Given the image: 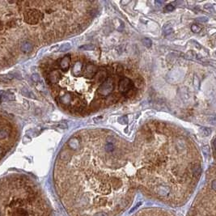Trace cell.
<instances>
[{"instance_id":"6da1fadb","label":"cell","mask_w":216,"mask_h":216,"mask_svg":"<svg viewBox=\"0 0 216 216\" xmlns=\"http://www.w3.org/2000/svg\"><path fill=\"white\" fill-rule=\"evenodd\" d=\"M44 15L37 9H29L24 13V21L29 24H36L42 20Z\"/></svg>"},{"instance_id":"7a4b0ae2","label":"cell","mask_w":216,"mask_h":216,"mask_svg":"<svg viewBox=\"0 0 216 216\" xmlns=\"http://www.w3.org/2000/svg\"><path fill=\"white\" fill-rule=\"evenodd\" d=\"M114 90V81L112 78H108L105 82L102 83L98 88V93L101 96H108L111 95Z\"/></svg>"},{"instance_id":"3957f363","label":"cell","mask_w":216,"mask_h":216,"mask_svg":"<svg viewBox=\"0 0 216 216\" xmlns=\"http://www.w3.org/2000/svg\"><path fill=\"white\" fill-rule=\"evenodd\" d=\"M76 96L73 95V93L69 92H59L58 94V100L59 103L66 107H71L72 101L74 100Z\"/></svg>"},{"instance_id":"277c9868","label":"cell","mask_w":216,"mask_h":216,"mask_svg":"<svg viewBox=\"0 0 216 216\" xmlns=\"http://www.w3.org/2000/svg\"><path fill=\"white\" fill-rule=\"evenodd\" d=\"M134 88V83L129 78H121L119 81V91L125 94L130 90Z\"/></svg>"},{"instance_id":"5b68a950","label":"cell","mask_w":216,"mask_h":216,"mask_svg":"<svg viewBox=\"0 0 216 216\" xmlns=\"http://www.w3.org/2000/svg\"><path fill=\"white\" fill-rule=\"evenodd\" d=\"M99 67L95 64H88L86 65V66L84 67V70H83V74H84V76L88 79H92L94 78L96 75V73L98 72Z\"/></svg>"},{"instance_id":"8992f818","label":"cell","mask_w":216,"mask_h":216,"mask_svg":"<svg viewBox=\"0 0 216 216\" xmlns=\"http://www.w3.org/2000/svg\"><path fill=\"white\" fill-rule=\"evenodd\" d=\"M108 79V72L105 68H99L98 72L94 77V82L96 84H101Z\"/></svg>"},{"instance_id":"52a82bcc","label":"cell","mask_w":216,"mask_h":216,"mask_svg":"<svg viewBox=\"0 0 216 216\" xmlns=\"http://www.w3.org/2000/svg\"><path fill=\"white\" fill-rule=\"evenodd\" d=\"M48 78V81L50 84H56L58 82L59 79H61V74L57 70H53L49 72V75L47 76Z\"/></svg>"},{"instance_id":"ba28073f","label":"cell","mask_w":216,"mask_h":216,"mask_svg":"<svg viewBox=\"0 0 216 216\" xmlns=\"http://www.w3.org/2000/svg\"><path fill=\"white\" fill-rule=\"evenodd\" d=\"M67 145L70 149L74 150V151H77L79 150L80 147H81V143H80V138L78 137H72L67 142Z\"/></svg>"},{"instance_id":"9c48e42d","label":"cell","mask_w":216,"mask_h":216,"mask_svg":"<svg viewBox=\"0 0 216 216\" xmlns=\"http://www.w3.org/2000/svg\"><path fill=\"white\" fill-rule=\"evenodd\" d=\"M59 66L60 68L62 69L63 71H67L70 68V66H71V56L66 55L62 58L60 62H59Z\"/></svg>"},{"instance_id":"30bf717a","label":"cell","mask_w":216,"mask_h":216,"mask_svg":"<svg viewBox=\"0 0 216 216\" xmlns=\"http://www.w3.org/2000/svg\"><path fill=\"white\" fill-rule=\"evenodd\" d=\"M83 64L81 61H76L75 64L73 66V75L76 77H79L81 76L83 72Z\"/></svg>"},{"instance_id":"8fae6325","label":"cell","mask_w":216,"mask_h":216,"mask_svg":"<svg viewBox=\"0 0 216 216\" xmlns=\"http://www.w3.org/2000/svg\"><path fill=\"white\" fill-rule=\"evenodd\" d=\"M116 146V141L113 137H108L106 139V145H105V151L110 153L114 151Z\"/></svg>"},{"instance_id":"7c38bea8","label":"cell","mask_w":216,"mask_h":216,"mask_svg":"<svg viewBox=\"0 0 216 216\" xmlns=\"http://www.w3.org/2000/svg\"><path fill=\"white\" fill-rule=\"evenodd\" d=\"M20 49L22 52L25 53H29L33 51V43L30 41H24L20 46Z\"/></svg>"},{"instance_id":"4fadbf2b","label":"cell","mask_w":216,"mask_h":216,"mask_svg":"<svg viewBox=\"0 0 216 216\" xmlns=\"http://www.w3.org/2000/svg\"><path fill=\"white\" fill-rule=\"evenodd\" d=\"M11 129L7 125H0V139H4L11 134Z\"/></svg>"},{"instance_id":"5bb4252c","label":"cell","mask_w":216,"mask_h":216,"mask_svg":"<svg viewBox=\"0 0 216 216\" xmlns=\"http://www.w3.org/2000/svg\"><path fill=\"white\" fill-rule=\"evenodd\" d=\"M16 99V96L13 92H3L2 96H1V102L4 101H14Z\"/></svg>"},{"instance_id":"9a60e30c","label":"cell","mask_w":216,"mask_h":216,"mask_svg":"<svg viewBox=\"0 0 216 216\" xmlns=\"http://www.w3.org/2000/svg\"><path fill=\"white\" fill-rule=\"evenodd\" d=\"M59 158L62 162H66V163H68L69 161L71 160V155L69 152L67 150H62L60 154H59Z\"/></svg>"},{"instance_id":"2e32d148","label":"cell","mask_w":216,"mask_h":216,"mask_svg":"<svg viewBox=\"0 0 216 216\" xmlns=\"http://www.w3.org/2000/svg\"><path fill=\"white\" fill-rule=\"evenodd\" d=\"M118 101H119V96L118 95H109L107 96V98L105 99V104L108 105H114L116 103H118Z\"/></svg>"},{"instance_id":"e0dca14e","label":"cell","mask_w":216,"mask_h":216,"mask_svg":"<svg viewBox=\"0 0 216 216\" xmlns=\"http://www.w3.org/2000/svg\"><path fill=\"white\" fill-rule=\"evenodd\" d=\"M112 68H113V71L117 75H121L124 72V68L121 64L119 63H115L113 65H112Z\"/></svg>"},{"instance_id":"ac0fdd59","label":"cell","mask_w":216,"mask_h":216,"mask_svg":"<svg viewBox=\"0 0 216 216\" xmlns=\"http://www.w3.org/2000/svg\"><path fill=\"white\" fill-rule=\"evenodd\" d=\"M176 146H177V148L179 151H184L187 147L186 143L181 138H177V141H176Z\"/></svg>"},{"instance_id":"d6986e66","label":"cell","mask_w":216,"mask_h":216,"mask_svg":"<svg viewBox=\"0 0 216 216\" xmlns=\"http://www.w3.org/2000/svg\"><path fill=\"white\" fill-rule=\"evenodd\" d=\"M187 57L190 59H194V60H197V61H201L202 59V56L199 55L197 53L194 52L193 50H190L187 53Z\"/></svg>"},{"instance_id":"ffe728a7","label":"cell","mask_w":216,"mask_h":216,"mask_svg":"<svg viewBox=\"0 0 216 216\" xmlns=\"http://www.w3.org/2000/svg\"><path fill=\"white\" fill-rule=\"evenodd\" d=\"M21 94H22L24 96H25V97H29V98H33V99L36 98V96H35V95L33 94V92H31V91H29V90L28 88H22V90H21Z\"/></svg>"},{"instance_id":"44dd1931","label":"cell","mask_w":216,"mask_h":216,"mask_svg":"<svg viewBox=\"0 0 216 216\" xmlns=\"http://www.w3.org/2000/svg\"><path fill=\"white\" fill-rule=\"evenodd\" d=\"M14 78V75H1L0 76V83H7Z\"/></svg>"},{"instance_id":"7402d4cb","label":"cell","mask_w":216,"mask_h":216,"mask_svg":"<svg viewBox=\"0 0 216 216\" xmlns=\"http://www.w3.org/2000/svg\"><path fill=\"white\" fill-rule=\"evenodd\" d=\"M173 32V27L170 24L165 25L164 27V29H163V33H164V35H165V36H167L168 34H171Z\"/></svg>"},{"instance_id":"603a6c76","label":"cell","mask_w":216,"mask_h":216,"mask_svg":"<svg viewBox=\"0 0 216 216\" xmlns=\"http://www.w3.org/2000/svg\"><path fill=\"white\" fill-rule=\"evenodd\" d=\"M71 45L70 43H65V44H63V45L60 47L59 50H60L61 52H66V51H68L69 49H71Z\"/></svg>"},{"instance_id":"cb8c5ba5","label":"cell","mask_w":216,"mask_h":216,"mask_svg":"<svg viewBox=\"0 0 216 216\" xmlns=\"http://www.w3.org/2000/svg\"><path fill=\"white\" fill-rule=\"evenodd\" d=\"M142 43H143V45L144 46H146L147 48H150V47H151V46H152L151 41L150 39H148V38H144V39H143Z\"/></svg>"},{"instance_id":"d4e9b609","label":"cell","mask_w":216,"mask_h":216,"mask_svg":"<svg viewBox=\"0 0 216 216\" xmlns=\"http://www.w3.org/2000/svg\"><path fill=\"white\" fill-rule=\"evenodd\" d=\"M94 48H95V46L93 45L89 44V45H84V46L79 47V49H81V50H93Z\"/></svg>"},{"instance_id":"484cf974","label":"cell","mask_w":216,"mask_h":216,"mask_svg":"<svg viewBox=\"0 0 216 216\" xmlns=\"http://www.w3.org/2000/svg\"><path fill=\"white\" fill-rule=\"evenodd\" d=\"M136 93H137V91H136V89H131L130 90L129 92H127L125 94H124L125 96H127V97H130V98H132V97H134V96L136 95Z\"/></svg>"},{"instance_id":"4316f807","label":"cell","mask_w":216,"mask_h":216,"mask_svg":"<svg viewBox=\"0 0 216 216\" xmlns=\"http://www.w3.org/2000/svg\"><path fill=\"white\" fill-rule=\"evenodd\" d=\"M191 30H192V32H193V33H199L200 31L202 30V27L199 26L198 24H193V25L191 26Z\"/></svg>"},{"instance_id":"83f0119b","label":"cell","mask_w":216,"mask_h":216,"mask_svg":"<svg viewBox=\"0 0 216 216\" xmlns=\"http://www.w3.org/2000/svg\"><path fill=\"white\" fill-rule=\"evenodd\" d=\"M118 121L121 125H125V124H127L128 121V118L126 116H122V117H120V118L118 119Z\"/></svg>"},{"instance_id":"f1b7e54d","label":"cell","mask_w":216,"mask_h":216,"mask_svg":"<svg viewBox=\"0 0 216 216\" xmlns=\"http://www.w3.org/2000/svg\"><path fill=\"white\" fill-rule=\"evenodd\" d=\"M157 124L158 123H155V122H149L147 125V127L149 130H155L157 129Z\"/></svg>"},{"instance_id":"f546056e","label":"cell","mask_w":216,"mask_h":216,"mask_svg":"<svg viewBox=\"0 0 216 216\" xmlns=\"http://www.w3.org/2000/svg\"><path fill=\"white\" fill-rule=\"evenodd\" d=\"M32 80H33L34 83H39L41 81V77L38 74H33V76H32Z\"/></svg>"},{"instance_id":"4dcf8cb0","label":"cell","mask_w":216,"mask_h":216,"mask_svg":"<svg viewBox=\"0 0 216 216\" xmlns=\"http://www.w3.org/2000/svg\"><path fill=\"white\" fill-rule=\"evenodd\" d=\"M202 133L204 136H209L210 134H211V130L210 128L203 127L202 128Z\"/></svg>"},{"instance_id":"1f68e13d","label":"cell","mask_w":216,"mask_h":216,"mask_svg":"<svg viewBox=\"0 0 216 216\" xmlns=\"http://www.w3.org/2000/svg\"><path fill=\"white\" fill-rule=\"evenodd\" d=\"M55 37V36H54V34L53 33H51V32H49V33H46V34H45V36H44V38L46 40H47V41H50V40H53V38Z\"/></svg>"},{"instance_id":"d6a6232c","label":"cell","mask_w":216,"mask_h":216,"mask_svg":"<svg viewBox=\"0 0 216 216\" xmlns=\"http://www.w3.org/2000/svg\"><path fill=\"white\" fill-rule=\"evenodd\" d=\"M135 84L137 87H143V79H142V78H136V82H135Z\"/></svg>"},{"instance_id":"836d02e7","label":"cell","mask_w":216,"mask_h":216,"mask_svg":"<svg viewBox=\"0 0 216 216\" xmlns=\"http://www.w3.org/2000/svg\"><path fill=\"white\" fill-rule=\"evenodd\" d=\"M58 127L59 129H61V130H66V129H67V127H68V125L62 121V122H60V123H58Z\"/></svg>"},{"instance_id":"e575fe53","label":"cell","mask_w":216,"mask_h":216,"mask_svg":"<svg viewBox=\"0 0 216 216\" xmlns=\"http://www.w3.org/2000/svg\"><path fill=\"white\" fill-rule=\"evenodd\" d=\"M202 151H203V153L205 155H208L210 153V147L208 146V145H205V146H203V148H202Z\"/></svg>"},{"instance_id":"d590c367","label":"cell","mask_w":216,"mask_h":216,"mask_svg":"<svg viewBox=\"0 0 216 216\" xmlns=\"http://www.w3.org/2000/svg\"><path fill=\"white\" fill-rule=\"evenodd\" d=\"M7 26L8 27V28H12V27L16 26V21H15V20H11L7 23Z\"/></svg>"},{"instance_id":"8d00e7d4","label":"cell","mask_w":216,"mask_h":216,"mask_svg":"<svg viewBox=\"0 0 216 216\" xmlns=\"http://www.w3.org/2000/svg\"><path fill=\"white\" fill-rule=\"evenodd\" d=\"M166 10L168 11H172L174 10V7L173 5H171V4H168V5H167V7H166Z\"/></svg>"},{"instance_id":"74e56055","label":"cell","mask_w":216,"mask_h":216,"mask_svg":"<svg viewBox=\"0 0 216 216\" xmlns=\"http://www.w3.org/2000/svg\"><path fill=\"white\" fill-rule=\"evenodd\" d=\"M103 118H104V117H103V116H101V118H100V117H98V118H94V119H93V121H95L96 123H98L99 121H102V120H103Z\"/></svg>"},{"instance_id":"f35d334b","label":"cell","mask_w":216,"mask_h":216,"mask_svg":"<svg viewBox=\"0 0 216 216\" xmlns=\"http://www.w3.org/2000/svg\"><path fill=\"white\" fill-rule=\"evenodd\" d=\"M59 49H60L59 46H56L55 47H54V46H53V47H52V48H51V50H54V52H55V51H57V50H58Z\"/></svg>"},{"instance_id":"ab89813d","label":"cell","mask_w":216,"mask_h":216,"mask_svg":"<svg viewBox=\"0 0 216 216\" xmlns=\"http://www.w3.org/2000/svg\"><path fill=\"white\" fill-rule=\"evenodd\" d=\"M4 24H3V22L0 20V31H3V29H4Z\"/></svg>"},{"instance_id":"60d3db41","label":"cell","mask_w":216,"mask_h":216,"mask_svg":"<svg viewBox=\"0 0 216 216\" xmlns=\"http://www.w3.org/2000/svg\"><path fill=\"white\" fill-rule=\"evenodd\" d=\"M3 154H4V151H3V148L0 147V155H2Z\"/></svg>"}]
</instances>
